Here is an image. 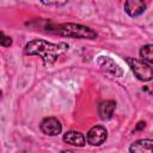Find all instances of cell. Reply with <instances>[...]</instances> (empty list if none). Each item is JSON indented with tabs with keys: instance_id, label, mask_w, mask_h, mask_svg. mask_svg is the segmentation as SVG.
Masks as SVG:
<instances>
[{
	"instance_id": "obj_1",
	"label": "cell",
	"mask_w": 153,
	"mask_h": 153,
	"mask_svg": "<svg viewBox=\"0 0 153 153\" xmlns=\"http://www.w3.org/2000/svg\"><path fill=\"white\" fill-rule=\"evenodd\" d=\"M68 48L69 45L65 42L51 43L44 39H32L25 44L24 51L26 55L39 56L44 65H51L57 60V57L65 54Z\"/></svg>"
},
{
	"instance_id": "obj_2",
	"label": "cell",
	"mask_w": 153,
	"mask_h": 153,
	"mask_svg": "<svg viewBox=\"0 0 153 153\" xmlns=\"http://www.w3.org/2000/svg\"><path fill=\"white\" fill-rule=\"evenodd\" d=\"M57 32L61 36L73 37V38H82V39H94L97 37V32L90 29L88 26H84L74 23H65L57 27Z\"/></svg>"
},
{
	"instance_id": "obj_3",
	"label": "cell",
	"mask_w": 153,
	"mask_h": 153,
	"mask_svg": "<svg viewBox=\"0 0 153 153\" xmlns=\"http://www.w3.org/2000/svg\"><path fill=\"white\" fill-rule=\"evenodd\" d=\"M126 61H127L130 69L133 71V73L135 74V76L139 80L149 81L152 79L153 72H152V68L148 63H146L143 61H140V60H136V59H131V57H128Z\"/></svg>"
},
{
	"instance_id": "obj_4",
	"label": "cell",
	"mask_w": 153,
	"mask_h": 153,
	"mask_svg": "<svg viewBox=\"0 0 153 153\" xmlns=\"http://www.w3.org/2000/svg\"><path fill=\"white\" fill-rule=\"evenodd\" d=\"M108 133L103 126H94L87 133V142L92 146H100L106 140Z\"/></svg>"
},
{
	"instance_id": "obj_5",
	"label": "cell",
	"mask_w": 153,
	"mask_h": 153,
	"mask_svg": "<svg viewBox=\"0 0 153 153\" xmlns=\"http://www.w3.org/2000/svg\"><path fill=\"white\" fill-rule=\"evenodd\" d=\"M41 130L49 136H55L59 135L62 130V126L60 121L55 117H47L41 122Z\"/></svg>"
},
{
	"instance_id": "obj_6",
	"label": "cell",
	"mask_w": 153,
	"mask_h": 153,
	"mask_svg": "<svg viewBox=\"0 0 153 153\" xmlns=\"http://www.w3.org/2000/svg\"><path fill=\"white\" fill-rule=\"evenodd\" d=\"M97 63L103 71H105L115 76H122V74H123L122 68L112 59H110L108 56H99L97 60Z\"/></svg>"
},
{
	"instance_id": "obj_7",
	"label": "cell",
	"mask_w": 153,
	"mask_h": 153,
	"mask_svg": "<svg viewBox=\"0 0 153 153\" xmlns=\"http://www.w3.org/2000/svg\"><path fill=\"white\" fill-rule=\"evenodd\" d=\"M146 10V2L142 0H128L124 2V11L130 17H137Z\"/></svg>"
},
{
	"instance_id": "obj_8",
	"label": "cell",
	"mask_w": 153,
	"mask_h": 153,
	"mask_svg": "<svg viewBox=\"0 0 153 153\" xmlns=\"http://www.w3.org/2000/svg\"><path fill=\"white\" fill-rule=\"evenodd\" d=\"M153 141L151 139H141L133 142L129 147L130 153H153Z\"/></svg>"
},
{
	"instance_id": "obj_9",
	"label": "cell",
	"mask_w": 153,
	"mask_h": 153,
	"mask_svg": "<svg viewBox=\"0 0 153 153\" xmlns=\"http://www.w3.org/2000/svg\"><path fill=\"white\" fill-rule=\"evenodd\" d=\"M63 141L72 146H76V147H82L86 143V139H85L84 134H81L80 131H76V130L67 131L63 135Z\"/></svg>"
},
{
	"instance_id": "obj_10",
	"label": "cell",
	"mask_w": 153,
	"mask_h": 153,
	"mask_svg": "<svg viewBox=\"0 0 153 153\" xmlns=\"http://www.w3.org/2000/svg\"><path fill=\"white\" fill-rule=\"evenodd\" d=\"M116 103L114 100H104L98 106V114L102 120H109L112 117V114L115 111Z\"/></svg>"
},
{
	"instance_id": "obj_11",
	"label": "cell",
	"mask_w": 153,
	"mask_h": 153,
	"mask_svg": "<svg viewBox=\"0 0 153 153\" xmlns=\"http://www.w3.org/2000/svg\"><path fill=\"white\" fill-rule=\"evenodd\" d=\"M140 56L142 57L143 62L146 63H152L153 62V45L152 44H146L140 49Z\"/></svg>"
},
{
	"instance_id": "obj_12",
	"label": "cell",
	"mask_w": 153,
	"mask_h": 153,
	"mask_svg": "<svg viewBox=\"0 0 153 153\" xmlns=\"http://www.w3.org/2000/svg\"><path fill=\"white\" fill-rule=\"evenodd\" d=\"M12 44V38L10 36H6L4 32L0 31V45L2 47H10Z\"/></svg>"
},
{
	"instance_id": "obj_13",
	"label": "cell",
	"mask_w": 153,
	"mask_h": 153,
	"mask_svg": "<svg viewBox=\"0 0 153 153\" xmlns=\"http://www.w3.org/2000/svg\"><path fill=\"white\" fill-rule=\"evenodd\" d=\"M43 5H47V6H56V7H59V6H63V5H66L67 2L65 1V2H42Z\"/></svg>"
},
{
	"instance_id": "obj_14",
	"label": "cell",
	"mask_w": 153,
	"mask_h": 153,
	"mask_svg": "<svg viewBox=\"0 0 153 153\" xmlns=\"http://www.w3.org/2000/svg\"><path fill=\"white\" fill-rule=\"evenodd\" d=\"M145 124H146L145 122H139L137 126H136V128H135V131H136V130H141V129H143V128H145Z\"/></svg>"
},
{
	"instance_id": "obj_15",
	"label": "cell",
	"mask_w": 153,
	"mask_h": 153,
	"mask_svg": "<svg viewBox=\"0 0 153 153\" xmlns=\"http://www.w3.org/2000/svg\"><path fill=\"white\" fill-rule=\"evenodd\" d=\"M61 153H75V152H73V151H69V149H63Z\"/></svg>"
}]
</instances>
